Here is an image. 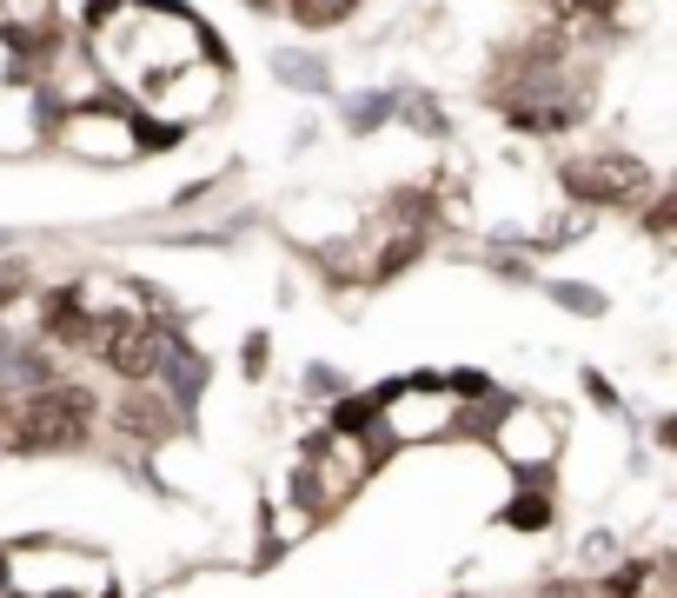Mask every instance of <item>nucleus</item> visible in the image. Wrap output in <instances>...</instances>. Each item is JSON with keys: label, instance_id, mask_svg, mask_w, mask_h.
<instances>
[{"label": "nucleus", "instance_id": "f257e3e1", "mask_svg": "<svg viewBox=\"0 0 677 598\" xmlns=\"http://www.w3.org/2000/svg\"><path fill=\"white\" fill-rule=\"evenodd\" d=\"M87 433H94V392L87 386L47 379V386H34L27 399L8 406L14 453H67V446H87Z\"/></svg>", "mask_w": 677, "mask_h": 598}, {"label": "nucleus", "instance_id": "f03ea898", "mask_svg": "<svg viewBox=\"0 0 677 598\" xmlns=\"http://www.w3.org/2000/svg\"><path fill=\"white\" fill-rule=\"evenodd\" d=\"M452 419H459V399H452V392H432V386H399V392H385V406L372 412L379 439H392V446L439 439Z\"/></svg>", "mask_w": 677, "mask_h": 598}, {"label": "nucleus", "instance_id": "7ed1b4c3", "mask_svg": "<svg viewBox=\"0 0 677 598\" xmlns=\"http://www.w3.org/2000/svg\"><path fill=\"white\" fill-rule=\"evenodd\" d=\"M166 347H174V339H166L146 313H107L100 319V360L120 373V379H159V360H166Z\"/></svg>", "mask_w": 677, "mask_h": 598}, {"label": "nucleus", "instance_id": "20e7f679", "mask_svg": "<svg viewBox=\"0 0 677 598\" xmlns=\"http://www.w3.org/2000/svg\"><path fill=\"white\" fill-rule=\"evenodd\" d=\"M359 479H366V446H359V439H346V433H325V439H312V446H306L299 492H306L312 505H339V499H346Z\"/></svg>", "mask_w": 677, "mask_h": 598}, {"label": "nucleus", "instance_id": "39448f33", "mask_svg": "<svg viewBox=\"0 0 677 598\" xmlns=\"http://www.w3.org/2000/svg\"><path fill=\"white\" fill-rule=\"evenodd\" d=\"M565 187H571V200H591V207H638L651 174L625 153H591V160L565 166Z\"/></svg>", "mask_w": 677, "mask_h": 598}, {"label": "nucleus", "instance_id": "423d86ee", "mask_svg": "<svg viewBox=\"0 0 677 598\" xmlns=\"http://www.w3.org/2000/svg\"><path fill=\"white\" fill-rule=\"evenodd\" d=\"M60 146L94 153V160H127V153H140V127L127 114H67L60 120Z\"/></svg>", "mask_w": 677, "mask_h": 598}, {"label": "nucleus", "instance_id": "0eeeda50", "mask_svg": "<svg viewBox=\"0 0 677 598\" xmlns=\"http://www.w3.org/2000/svg\"><path fill=\"white\" fill-rule=\"evenodd\" d=\"M498 446H504V459H519V466H545V459L558 453V433H551V419H538V412L525 406V412L504 419Z\"/></svg>", "mask_w": 677, "mask_h": 598}, {"label": "nucleus", "instance_id": "6e6552de", "mask_svg": "<svg viewBox=\"0 0 677 598\" xmlns=\"http://www.w3.org/2000/svg\"><path fill=\"white\" fill-rule=\"evenodd\" d=\"M359 8V0H293V14H299V27H339Z\"/></svg>", "mask_w": 677, "mask_h": 598}, {"label": "nucleus", "instance_id": "1a4fd4ad", "mask_svg": "<svg viewBox=\"0 0 677 598\" xmlns=\"http://www.w3.org/2000/svg\"><path fill=\"white\" fill-rule=\"evenodd\" d=\"M280 73L293 80V87H319V80H325V67H319V60H299V54H280Z\"/></svg>", "mask_w": 677, "mask_h": 598}, {"label": "nucleus", "instance_id": "9d476101", "mask_svg": "<svg viewBox=\"0 0 677 598\" xmlns=\"http://www.w3.org/2000/svg\"><path fill=\"white\" fill-rule=\"evenodd\" d=\"M504 519H512V526H545V519H551V505H545L538 492H525V505H512Z\"/></svg>", "mask_w": 677, "mask_h": 598}, {"label": "nucleus", "instance_id": "9b49d317", "mask_svg": "<svg viewBox=\"0 0 677 598\" xmlns=\"http://www.w3.org/2000/svg\"><path fill=\"white\" fill-rule=\"evenodd\" d=\"M21 293H27V273L21 267H0V306H14Z\"/></svg>", "mask_w": 677, "mask_h": 598}, {"label": "nucleus", "instance_id": "f8f14e48", "mask_svg": "<svg viewBox=\"0 0 677 598\" xmlns=\"http://www.w3.org/2000/svg\"><path fill=\"white\" fill-rule=\"evenodd\" d=\"M385 114H392V101H385V94H372V101H353V127H359V120H385Z\"/></svg>", "mask_w": 677, "mask_h": 598}, {"label": "nucleus", "instance_id": "ddd939ff", "mask_svg": "<svg viewBox=\"0 0 677 598\" xmlns=\"http://www.w3.org/2000/svg\"><path fill=\"white\" fill-rule=\"evenodd\" d=\"M260 8H266V0H260Z\"/></svg>", "mask_w": 677, "mask_h": 598}]
</instances>
